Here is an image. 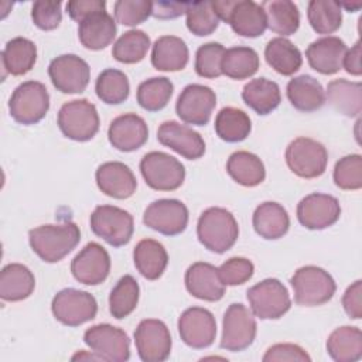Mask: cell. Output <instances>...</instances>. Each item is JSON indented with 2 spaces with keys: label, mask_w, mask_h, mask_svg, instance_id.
<instances>
[{
  "label": "cell",
  "mask_w": 362,
  "mask_h": 362,
  "mask_svg": "<svg viewBox=\"0 0 362 362\" xmlns=\"http://www.w3.org/2000/svg\"><path fill=\"white\" fill-rule=\"evenodd\" d=\"M81 240V230L75 222L41 225L28 232L33 252L47 263H57L71 253Z\"/></svg>",
  "instance_id": "6da1fadb"
},
{
  "label": "cell",
  "mask_w": 362,
  "mask_h": 362,
  "mask_svg": "<svg viewBox=\"0 0 362 362\" xmlns=\"http://www.w3.org/2000/svg\"><path fill=\"white\" fill-rule=\"evenodd\" d=\"M197 236L204 247L221 255L236 243L239 226L230 211L219 206H211L199 215Z\"/></svg>",
  "instance_id": "7a4b0ae2"
},
{
  "label": "cell",
  "mask_w": 362,
  "mask_h": 362,
  "mask_svg": "<svg viewBox=\"0 0 362 362\" xmlns=\"http://www.w3.org/2000/svg\"><path fill=\"white\" fill-rule=\"evenodd\" d=\"M212 7L219 20L229 23L240 37L255 38L267 28L263 7L252 0H218L212 1Z\"/></svg>",
  "instance_id": "3957f363"
},
{
  "label": "cell",
  "mask_w": 362,
  "mask_h": 362,
  "mask_svg": "<svg viewBox=\"0 0 362 362\" xmlns=\"http://www.w3.org/2000/svg\"><path fill=\"white\" fill-rule=\"evenodd\" d=\"M294 301L298 305L315 307L328 303L337 290L332 276L318 266H303L290 279Z\"/></svg>",
  "instance_id": "277c9868"
},
{
  "label": "cell",
  "mask_w": 362,
  "mask_h": 362,
  "mask_svg": "<svg viewBox=\"0 0 362 362\" xmlns=\"http://www.w3.org/2000/svg\"><path fill=\"white\" fill-rule=\"evenodd\" d=\"M49 109V93L44 83L25 81L11 93L8 110L11 117L20 124H35L42 120Z\"/></svg>",
  "instance_id": "5b68a950"
},
{
  "label": "cell",
  "mask_w": 362,
  "mask_h": 362,
  "mask_svg": "<svg viewBox=\"0 0 362 362\" xmlns=\"http://www.w3.org/2000/svg\"><path fill=\"white\" fill-rule=\"evenodd\" d=\"M57 123L62 134L75 141H88L99 132L96 106L88 99H75L61 106Z\"/></svg>",
  "instance_id": "8992f818"
},
{
  "label": "cell",
  "mask_w": 362,
  "mask_h": 362,
  "mask_svg": "<svg viewBox=\"0 0 362 362\" xmlns=\"http://www.w3.org/2000/svg\"><path fill=\"white\" fill-rule=\"evenodd\" d=\"M146 184L156 191H174L185 180V168L175 157L164 151H150L140 161Z\"/></svg>",
  "instance_id": "52a82bcc"
},
{
  "label": "cell",
  "mask_w": 362,
  "mask_h": 362,
  "mask_svg": "<svg viewBox=\"0 0 362 362\" xmlns=\"http://www.w3.org/2000/svg\"><path fill=\"white\" fill-rule=\"evenodd\" d=\"M89 222L92 232L113 247L127 245L134 230L133 216L115 205L96 206Z\"/></svg>",
  "instance_id": "ba28073f"
},
{
  "label": "cell",
  "mask_w": 362,
  "mask_h": 362,
  "mask_svg": "<svg viewBox=\"0 0 362 362\" xmlns=\"http://www.w3.org/2000/svg\"><path fill=\"white\" fill-rule=\"evenodd\" d=\"M286 163L300 178H317L325 173L328 151L320 141L297 137L286 148Z\"/></svg>",
  "instance_id": "9c48e42d"
},
{
  "label": "cell",
  "mask_w": 362,
  "mask_h": 362,
  "mask_svg": "<svg viewBox=\"0 0 362 362\" xmlns=\"http://www.w3.org/2000/svg\"><path fill=\"white\" fill-rule=\"evenodd\" d=\"M256 332L257 324L252 310L242 303H232L223 314L219 345L230 352L243 351L253 344Z\"/></svg>",
  "instance_id": "30bf717a"
},
{
  "label": "cell",
  "mask_w": 362,
  "mask_h": 362,
  "mask_svg": "<svg viewBox=\"0 0 362 362\" xmlns=\"http://www.w3.org/2000/svg\"><path fill=\"white\" fill-rule=\"evenodd\" d=\"M250 310L260 320H279L291 307L286 286L277 279H264L246 293Z\"/></svg>",
  "instance_id": "8fae6325"
},
{
  "label": "cell",
  "mask_w": 362,
  "mask_h": 362,
  "mask_svg": "<svg viewBox=\"0 0 362 362\" xmlns=\"http://www.w3.org/2000/svg\"><path fill=\"white\" fill-rule=\"evenodd\" d=\"M51 310L57 321L68 327L82 325L96 317V298L83 290H59L51 303Z\"/></svg>",
  "instance_id": "7c38bea8"
},
{
  "label": "cell",
  "mask_w": 362,
  "mask_h": 362,
  "mask_svg": "<svg viewBox=\"0 0 362 362\" xmlns=\"http://www.w3.org/2000/svg\"><path fill=\"white\" fill-rule=\"evenodd\" d=\"M188 218L189 214L185 204L174 198L153 201L143 214L144 225L165 236L182 233L188 225Z\"/></svg>",
  "instance_id": "4fadbf2b"
},
{
  "label": "cell",
  "mask_w": 362,
  "mask_h": 362,
  "mask_svg": "<svg viewBox=\"0 0 362 362\" xmlns=\"http://www.w3.org/2000/svg\"><path fill=\"white\" fill-rule=\"evenodd\" d=\"M83 342L102 361L124 362L130 358V339L127 334L110 324H96L88 328L83 334Z\"/></svg>",
  "instance_id": "5bb4252c"
},
{
  "label": "cell",
  "mask_w": 362,
  "mask_h": 362,
  "mask_svg": "<svg viewBox=\"0 0 362 362\" xmlns=\"http://www.w3.org/2000/svg\"><path fill=\"white\" fill-rule=\"evenodd\" d=\"M139 358L144 362H163L171 354V334L167 325L156 318L141 320L134 331Z\"/></svg>",
  "instance_id": "9a60e30c"
},
{
  "label": "cell",
  "mask_w": 362,
  "mask_h": 362,
  "mask_svg": "<svg viewBox=\"0 0 362 362\" xmlns=\"http://www.w3.org/2000/svg\"><path fill=\"white\" fill-rule=\"evenodd\" d=\"M48 75L57 90L62 93H81L89 83L90 68L81 57L64 54L49 62Z\"/></svg>",
  "instance_id": "2e32d148"
},
{
  "label": "cell",
  "mask_w": 362,
  "mask_h": 362,
  "mask_svg": "<svg viewBox=\"0 0 362 362\" xmlns=\"http://www.w3.org/2000/svg\"><path fill=\"white\" fill-rule=\"evenodd\" d=\"M216 106L215 92L205 85L189 83L178 95L175 112L178 117L194 126H205Z\"/></svg>",
  "instance_id": "e0dca14e"
},
{
  "label": "cell",
  "mask_w": 362,
  "mask_h": 362,
  "mask_svg": "<svg viewBox=\"0 0 362 362\" xmlns=\"http://www.w3.org/2000/svg\"><path fill=\"white\" fill-rule=\"evenodd\" d=\"M341 216L339 201L328 194L313 192L297 205L298 222L310 230H321L332 226Z\"/></svg>",
  "instance_id": "ac0fdd59"
},
{
  "label": "cell",
  "mask_w": 362,
  "mask_h": 362,
  "mask_svg": "<svg viewBox=\"0 0 362 362\" xmlns=\"http://www.w3.org/2000/svg\"><path fill=\"white\" fill-rule=\"evenodd\" d=\"M178 332L185 345L194 349L208 348L216 337L215 317L206 308L189 307L178 318Z\"/></svg>",
  "instance_id": "d6986e66"
},
{
  "label": "cell",
  "mask_w": 362,
  "mask_h": 362,
  "mask_svg": "<svg viewBox=\"0 0 362 362\" xmlns=\"http://www.w3.org/2000/svg\"><path fill=\"white\" fill-rule=\"evenodd\" d=\"M110 272V256L107 250L96 243L89 242L71 262V273L76 281L86 286L103 283Z\"/></svg>",
  "instance_id": "ffe728a7"
},
{
  "label": "cell",
  "mask_w": 362,
  "mask_h": 362,
  "mask_svg": "<svg viewBox=\"0 0 362 362\" xmlns=\"http://www.w3.org/2000/svg\"><path fill=\"white\" fill-rule=\"evenodd\" d=\"M157 140L187 160H198L205 153V141L202 136L175 120H167L160 124Z\"/></svg>",
  "instance_id": "44dd1931"
},
{
  "label": "cell",
  "mask_w": 362,
  "mask_h": 362,
  "mask_svg": "<svg viewBox=\"0 0 362 362\" xmlns=\"http://www.w3.org/2000/svg\"><path fill=\"white\" fill-rule=\"evenodd\" d=\"M107 139L119 151H134L147 141L148 127L141 116L136 113H124L110 122Z\"/></svg>",
  "instance_id": "7402d4cb"
},
{
  "label": "cell",
  "mask_w": 362,
  "mask_h": 362,
  "mask_svg": "<svg viewBox=\"0 0 362 362\" xmlns=\"http://www.w3.org/2000/svg\"><path fill=\"white\" fill-rule=\"evenodd\" d=\"M185 287L191 296L205 301H219L225 294L218 267L206 262L192 263L185 272Z\"/></svg>",
  "instance_id": "603a6c76"
},
{
  "label": "cell",
  "mask_w": 362,
  "mask_h": 362,
  "mask_svg": "<svg viewBox=\"0 0 362 362\" xmlns=\"http://www.w3.org/2000/svg\"><path fill=\"white\" fill-rule=\"evenodd\" d=\"M346 51V44L341 38L327 35L313 41L305 49V57L314 71L322 75H334L342 68Z\"/></svg>",
  "instance_id": "cb8c5ba5"
},
{
  "label": "cell",
  "mask_w": 362,
  "mask_h": 362,
  "mask_svg": "<svg viewBox=\"0 0 362 362\" xmlns=\"http://www.w3.org/2000/svg\"><path fill=\"white\" fill-rule=\"evenodd\" d=\"M95 178L98 188L105 195L116 199L130 198L137 188L133 171L120 161H107L100 164L96 170Z\"/></svg>",
  "instance_id": "d4e9b609"
},
{
  "label": "cell",
  "mask_w": 362,
  "mask_h": 362,
  "mask_svg": "<svg viewBox=\"0 0 362 362\" xmlns=\"http://www.w3.org/2000/svg\"><path fill=\"white\" fill-rule=\"evenodd\" d=\"M78 37L85 48L92 51L103 49L116 37V21L106 10L95 13L79 23Z\"/></svg>",
  "instance_id": "484cf974"
},
{
  "label": "cell",
  "mask_w": 362,
  "mask_h": 362,
  "mask_svg": "<svg viewBox=\"0 0 362 362\" xmlns=\"http://www.w3.org/2000/svg\"><path fill=\"white\" fill-rule=\"evenodd\" d=\"M255 232L267 240L283 238L290 228V218L283 205L273 201L260 204L252 218Z\"/></svg>",
  "instance_id": "4316f807"
},
{
  "label": "cell",
  "mask_w": 362,
  "mask_h": 362,
  "mask_svg": "<svg viewBox=\"0 0 362 362\" xmlns=\"http://www.w3.org/2000/svg\"><path fill=\"white\" fill-rule=\"evenodd\" d=\"M189 52L185 41L175 35H163L151 48V64L157 71L174 72L187 66Z\"/></svg>",
  "instance_id": "83f0119b"
},
{
  "label": "cell",
  "mask_w": 362,
  "mask_h": 362,
  "mask_svg": "<svg viewBox=\"0 0 362 362\" xmlns=\"http://www.w3.org/2000/svg\"><path fill=\"white\" fill-rule=\"evenodd\" d=\"M35 277L33 272L21 263H10L0 273V297L4 301H21L33 294Z\"/></svg>",
  "instance_id": "f1b7e54d"
},
{
  "label": "cell",
  "mask_w": 362,
  "mask_h": 362,
  "mask_svg": "<svg viewBox=\"0 0 362 362\" xmlns=\"http://www.w3.org/2000/svg\"><path fill=\"white\" fill-rule=\"evenodd\" d=\"M287 98L300 112H315L325 103V90L322 85L311 75H300L287 83Z\"/></svg>",
  "instance_id": "f546056e"
},
{
  "label": "cell",
  "mask_w": 362,
  "mask_h": 362,
  "mask_svg": "<svg viewBox=\"0 0 362 362\" xmlns=\"http://www.w3.org/2000/svg\"><path fill=\"white\" fill-rule=\"evenodd\" d=\"M133 262L137 272L147 280H157L168 264L165 247L154 239H141L133 250Z\"/></svg>",
  "instance_id": "4dcf8cb0"
},
{
  "label": "cell",
  "mask_w": 362,
  "mask_h": 362,
  "mask_svg": "<svg viewBox=\"0 0 362 362\" xmlns=\"http://www.w3.org/2000/svg\"><path fill=\"white\" fill-rule=\"evenodd\" d=\"M243 102L257 115L272 113L281 102L280 88L274 81L256 78L249 81L242 90Z\"/></svg>",
  "instance_id": "1f68e13d"
},
{
  "label": "cell",
  "mask_w": 362,
  "mask_h": 362,
  "mask_svg": "<svg viewBox=\"0 0 362 362\" xmlns=\"http://www.w3.org/2000/svg\"><path fill=\"white\" fill-rule=\"evenodd\" d=\"M327 352L337 362H355L362 356V332L358 327L344 325L327 339Z\"/></svg>",
  "instance_id": "d6a6232c"
},
{
  "label": "cell",
  "mask_w": 362,
  "mask_h": 362,
  "mask_svg": "<svg viewBox=\"0 0 362 362\" xmlns=\"http://www.w3.org/2000/svg\"><path fill=\"white\" fill-rule=\"evenodd\" d=\"M266 62L280 75L290 76L303 65L301 51L287 38H272L264 48Z\"/></svg>",
  "instance_id": "836d02e7"
},
{
  "label": "cell",
  "mask_w": 362,
  "mask_h": 362,
  "mask_svg": "<svg viewBox=\"0 0 362 362\" xmlns=\"http://www.w3.org/2000/svg\"><path fill=\"white\" fill-rule=\"evenodd\" d=\"M328 103L339 113L355 117L362 110V85L346 79H334L327 86Z\"/></svg>",
  "instance_id": "e575fe53"
},
{
  "label": "cell",
  "mask_w": 362,
  "mask_h": 362,
  "mask_svg": "<svg viewBox=\"0 0 362 362\" xmlns=\"http://www.w3.org/2000/svg\"><path fill=\"white\" fill-rule=\"evenodd\" d=\"M226 171L233 181L243 187H256L266 178L263 161L253 153L240 150L229 156Z\"/></svg>",
  "instance_id": "d590c367"
},
{
  "label": "cell",
  "mask_w": 362,
  "mask_h": 362,
  "mask_svg": "<svg viewBox=\"0 0 362 362\" xmlns=\"http://www.w3.org/2000/svg\"><path fill=\"white\" fill-rule=\"evenodd\" d=\"M37 61L35 44L24 37H16L7 41L1 51V64L6 72L20 76L30 72Z\"/></svg>",
  "instance_id": "8d00e7d4"
},
{
  "label": "cell",
  "mask_w": 362,
  "mask_h": 362,
  "mask_svg": "<svg viewBox=\"0 0 362 362\" xmlns=\"http://www.w3.org/2000/svg\"><path fill=\"white\" fill-rule=\"evenodd\" d=\"M264 10L267 27L281 37L294 34L300 27L298 7L290 0H267L260 4Z\"/></svg>",
  "instance_id": "74e56055"
},
{
  "label": "cell",
  "mask_w": 362,
  "mask_h": 362,
  "mask_svg": "<svg viewBox=\"0 0 362 362\" xmlns=\"http://www.w3.org/2000/svg\"><path fill=\"white\" fill-rule=\"evenodd\" d=\"M260 66L257 52L250 47H232L222 57V74L230 79L242 81L253 76Z\"/></svg>",
  "instance_id": "f35d334b"
},
{
  "label": "cell",
  "mask_w": 362,
  "mask_h": 362,
  "mask_svg": "<svg viewBox=\"0 0 362 362\" xmlns=\"http://www.w3.org/2000/svg\"><path fill=\"white\" fill-rule=\"evenodd\" d=\"M215 132L223 141L228 143H238L245 140L250 130L252 122L247 113L238 107L226 106L219 110L215 117Z\"/></svg>",
  "instance_id": "ab89813d"
},
{
  "label": "cell",
  "mask_w": 362,
  "mask_h": 362,
  "mask_svg": "<svg viewBox=\"0 0 362 362\" xmlns=\"http://www.w3.org/2000/svg\"><path fill=\"white\" fill-rule=\"evenodd\" d=\"M139 296H140V287L137 280L130 274L120 277L109 294L110 314L117 320L126 318L136 310L139 303Z\"/></svg>",
  "instance_id": "60d3db41"
},
{
  "label": "cell",
  "mask_w": 362,
  "mask_h": 362,
  "mask_svg": "<svg viewBox=\"0 0 362 362\" xmlns=\"http://www.w3.org/2000/svg\"><path fill=\"white\" fill-rule=\"evenodd\" d=\"M307 17L317 34H332L342 24V8L338 1L311 0L307 7Z\"/></svg>",
  "instance_id": "b9f144b4"
},
{
  "label": "cell",
  "mask_w": 362,
  "mask_h": 362,
  "mask_svg": "<svg viewBox=\"0 0 362 362\" xmlns=\"http://www.w3.org/2000/svg\"><path fill=\"white\" fill-rule=\"evenodd\" d=\"M174 85L165 76L143 81L137 88V102L147 112H158L167 106L173 96Z\"/></svg>",
  "instance_id": "7bdbcfd3"
},
{
  "label": "cell",
  "mask_w": 362,
  "mask_h": 362,
  "mask_svg": "<svg viewBox=\"0 0 362 362\" xmlns=\"http://www.w3.org/2000/svg\"><path fill=\"white\" fill-rule=\"evenodd\" d=\"M95 90L102 102L107 105H119L129 98L130 83L124 72L107 68L98 75Z\"/></svg>",
  "instance_id": "ee69618b"
},
{
  "label": "cell",
  "mask_w": 362,
  "mask_h": 362,
  "mask_svg": "<svg viewBox=\"0 0 362 362\" xmlns=\"http://www.w3.org/2000/svg\"><path fill=\"white\" fill-rule=\"evenodd\" d=\"M150 45V37L144 31L129 30L113 44L112 55L122 64H136L146 57Z\"/></svg>",
  "instance_id": "f6af8a7d"
},
{
  "label": "cell",
  "mask_w": 362,
  "mask_h": 362,
  "mask_svg": "<svg viewBox=\"0 0 362 362\" xmlns=\"http://www.w3.org/2000/svg\"><path fill=\"white\" fill-rule=\"evenodd\" d=\"M185 14L187 28L197 37L209 35L219 25V17L212 7V1L188 3Z\"/></svg>",
  "instance_id": "bcb514c9"
},
{
  "label": "cell",
  "mask_w": 362,
  "mask_h": 362,
  "mask_svg": "<svg viewBox=\"0 0 362 362\" xmlns=\"http://www.w3.org/2000/svg\"><path fill=\"white\" fill-rule=\"evenodd\" d=\"M334 182L345 191H355L362 187L361 154H349L337 161L334 167Z\"/></svg>",
  "instance_id": "7dc6e473"
},
{
  "label": "cell",
  "mask_w": 362,
  "mask_h": 362,
  "mask_svg": "<svg viewBox=\"0 0 362 362\" xmlns=\"http://www.w3.org/2000/svg\"><path fill=\"white\" fill-rule=\"evenodd\" d=\"M225 48L219 42L202 44L195 52V72L206 79H215L222 75V57Z\"/></svg>",
  "instance_id": "c3c4849f"
},
{
  "label": "cell",
  "mask_w": 362,
  "mask_h": 362,
  "mask_svg": "<svg viewBox=\"0 0 362 362\" xmlns=\"http://www.w3.org/2000/svg\"><path fill=\"white\" fill-rule=\"evenodd\" d=\"M117 23L134 27L146 21L153 11V1L147 0H119L113 6Z\"/></svg>",
  "instance_id": "681fc988"
},
{
  "label": "cell",
  "mask_w": 362,
  "mask_h": 362,
  "mask_svg": "<svg viewBox=\"0 0 362 362\" xmlns=\"http://www.w3.org/2000/svg\"><path fill=\"white\" fill-rule=\"evenodd\" d=\"M253 263L246 257H230L218 267L219 277L225 286H239L252 279Z\"/></svg>",
  "instance_id": "f907efd6"
},
{
  "label": "cell",
  "mask_w": 362,
  "mask_h": 362,
  "mask_svg": "<svg viewBox=\"0 0 362 362\" xmlns=\"http://www.w3.org/2000/svg\"><path fill=\"white\" fill-rule=\"evenodd\" d=\"M61 4H62L61 1H47V0L35 1L31 8L33 23L40 30H44V31L55 30L62 20Z\"/></svg>",
  "instance_id": "816d5d0a"
},
{
  "label": "cell",
  "mask_w": 362,
  "mask_h": 362,
  "mask_svg": "<svg viewBox=\"0 0 362 362\" xmlns=\"http://www.w3.org/2000/svg\"><path fill=\"white\" fill-rule=\"evenodd\" d=\"M263 362H280V361H298L310 362V355L296 344H276L272 345L263 355Z\"/></svg>",
  "instance_id": "f5cc1de1"
},
{
  "label": "cell",
  "mask_w": 362,
  "mask_h": 362,
  "mask_svg": "<svg viewBox=\"0 0 362 362\" xmlns=\"http://www.w3.org/2000/svg\"><path fill=\"white\" fill-rule=\"evenodd\" d=\"M106 1L105 0H71L66 3V13L75 21H82L86 17L105 11Z\"/></svg>",
  "instance_id": "db71d44e"
},
{
  "label": "cell",
  "mask_w": 362,
  "mask_h": 362,
  "mask_svg": "<svg viewBox=\"0 0 362 362\" xmlns=\"http://www.w3.org/2000/svg\"><path fill=\"white\" fill-rule=\"evenodd\" d=\"M342 307L352 320L362 317V281H354L342 296Z\"/></svg>",
  "instance_id": "11a10c76"
},
{
  "label": "cell",
  "mask_w": 362,
  "mask_h": 362,
  "mask_svg": "<svg viewBox=\"0 0 362 362\" xmlns=\"http://www.w3.org/2000/svg\"><path fill=\"white\" fill-rule=\"evenodd\" d=\"M188 3L174 1H153L151 16L156 18H175L187 11Z\"/></svg>",
  "instance_id": "9f6ffc18"
},
{
  "label": "cell",
  "mask_w": 362,
  "mask_h": 362,
  "mask_svg": "<svg viewBox=\"0 0 362 362\" xmlns=\"http://www.w3.org/2000/svg\"><path fill=\"white\" fill-rule=\"evenodd\" d=\"M342 66L351 75L359 76L362 74V68H361V41L359 40L354 44V47L351 49L346 51V54L344 57Z\"/></svg>",
  "instance_id": "6f0895ef"
},
{
  "label": "cell",
  "mask_w": 362,
  "mask_h": 362,
  "mask_svg": "<svg viewBox=\"0 0 362 362\" xmlns=\"http://www.w3.org/2000/svg\"><path fill=\"white\" fill-rule=\"evenodd\" d=\"M339 4V7L342 8H345L346 11H349V13H354V11H356V10H359L361 7H362V3H338Z\"/></svg>",
  "instance_id": "680465c9"
}]
</instances>
